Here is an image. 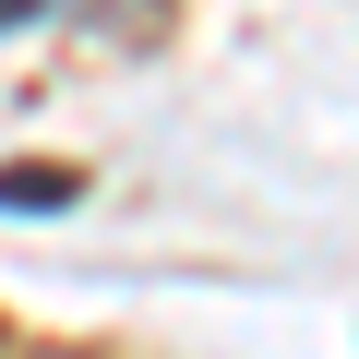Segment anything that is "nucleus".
Wrapping results in <instances>:
<instances>
[{
  "mask_svg": "<svg viewBox=\"0 0 359 359\" xmlns=\"http://www.w3.org/2000/svg\"><path fill=\"white\" fill-rule=\"evenodd\" d=\"M72 168H0V204H60Z\"/></svg>",
  "mask_w": 359,
  "mask_h": 359,
  "instance_id": "nucleus-1",
  "label": "nucleus"
}]
</instances>
